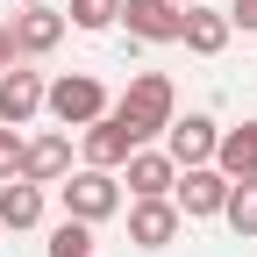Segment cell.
<instances>
[{"label":"cell","mask_w":257,"mask_h":257,"mask_svg":"<svg viewBox=\"0 0 257 257\" xmlns=\"http://www.w3.org/2000/svg\"><path fill=\"white\" fill-rule=\"evenodd\" d=\"M114 114H121V121L150 143V136H165V128L179 121V93H172V79H165V72H136V79H128V93L114 100Z\"/></svg>","instance_id":"obj_1"},{"label":"cell","mask_w":257,"mask_h":257,"mask_svg":"<svg viewBox=\"0 0 257 257\" xmlns=\"http://www.w3.org/2000/svg\"><path fill=\"white\" fill-rule=\"evenodd\" d=\"M43 107H50L57 128H93V121L107 114V93H100V79H93V72H64V79H50Z\"/></svg>","instance_id":"obj_2"},{"label":"cell","mask_w":257,"mask_h":257,"mask_svg":"<svg viewBox=\"0 0 257 257\" xmlns=\"http://www.w3.org/2000/svg\"><path fill=\"white\" fill-rule=\"evenodd\" d=\"M57 193H64V214H72V221H107V214L121 207V179H114V172H100V165L64 172V179H57Z\"/></svg>","instance_id":"obj_3"},{"label":"cell","mask_w":257,"mask_h":257,"mask_svg":"<svg viewBox=\"0 0 257 257\" xmlns=\"http://www.w3.org/2000/svg\"><path fill=\"white\" fill-rule=\"evenodd\" d=\"M229 186H236V179H221L214 165H193V172H179V186H172V207H179L186 221H207V214L229 207Z\"/></svg>","instance_id":"obj_4"},{"label":"cell","mask_w":257,"mask_h":257,"mask_svg":"<svg viewBox=\"0 0 257 257\" xmlns=\"http://www.w3.org/2000/svg\"><path fill=\"white\" fill-rule=\"evenodd\" d=\"M136 150H143V136H136V128H128V121H121L114 107H107L100 121L86 128V165H100V172H121V165H128Z\"/></svg>","instance_id":"obj_5"},{"label":"cell","mask_w":257,"mask_h":257,"mask_svg":"<svg viewBox=\"0 0 257 257\" xmlns=\"http://www.w3.org/2000/svg\"><path fill=\"white\" fill-rule=\"evenodd\" d=\"M121 22H128L136 43H179L186 8H179V0H121Z\"/></svg>","instance_id":"obj_6"},{"label":"cell","mask_w":257,"mask_h":257,"mask_svg":"<svg viewBox=\"0 0 257 257\" xmlns=\"http://www.w3.org/2000/svg\"><path fill=\"white\" fill-rule=\"evenodd\" d=\"M64 172H72V128H43V136H29V143H22V179L57 186Z\"/></svg>","instance_id":"obj_7"},{"label":"cell","mask_w":257,"mask_h":257,"mask_svg":"<svg viewBox=\"0 0 257 257\" xmlns=\"http://www.w3.org/2000/svg\"><path fill=\"white\" fill-rule=\"evenodd\" d=\"M214 143H221V128H214L207 114H186V121H172V128H165V157H172L179 172L214 165Z\"/></svg>","instance_id":"obj_8"},{"label":"cell","mask_w":257,"mask_h":257,"mask_svg":"<svg viewBox=\"0 0 257 257\" xmlns=\"http://www.w3.org/2000/svg\"><path fill=\"white\" fill-rule=\"evenodd\" d=\"M121 186H128V200H172V186H179V165L165 150H136L121 165Z\"/></svg>","instance_id":"obj_9"},{"label":"cell","mask_w":257,"mask_h":257,"mask_svg":"<svg viewBox=\"0 0 257 257\" xmlns=\"http://www.w3.org/2000/svg\"><path fill=\"white\" fill-rule=\"evenodd\" d=\"M43 79L36 72H22V64H8V72H0V128H22V121H36L43 114Z\"/></svg>","instance_id":"obj_10"},{"label":"cell","mask_w":257,"mask_h":257,"mask_svg":"<svg viewBox=\"0 0 257 257\" xmlns=\"http://www.w3.org/2000/svg\"><path fill=\"white\" fill-rule=\"evenodd\" d=\"M8 29H15V57H43V50L64 43V15L50 8V0H43V8H22Z\"/></svg>","instance_id":"obj_11"},{"label":"cell","mask_w":257,"mask_h":257,"mask_svg":"<svg viewBox=\"0 0 257 257\" xmlns=\"http://www.w3.org/2000/svg\"><path fill=\"white\" fill-rule=\"evenodd\" d=\"M179 207L172 200H136V207H128V243H136V250H165L172 236H179Z\"/></svg>","instance_id":"obj_12"},{"label":"cell","mask_w":257,"mask_h":257,"mask_svg":"<svg viewBox=\"0 0 257 257\" xmlns=\"http://www.w3.org/2000/svg\"><path fill=\"white\" fill-rule=\"evenodd\" d=\"M214 172L221 179H257V121H236V128H221V143H214Z\"/></svg>","instance_id":"obj_13"},{"label":"cell","mask_w":257,"mask_h":257,"mask_svg":"<svg viewBox=\"0 0 257 257\" xmlns=\"http://www.w3.org/2000/svg\"><path fill=\"white\" fill-rule=\"evenodd\" d=\"M229 15H214V8H186V29H179V43L193 50V57H221L229 50Z\"/></svg>","instance_id":"obj_14"},{"label":"cell","mask_w":257,"mask_h":257,"mask_svg":"<svg viewBox=\"0 0 257 257\" xmlns=\"http://www.w3.org/2000/svg\"><path fill=\"white\" fill-rule=\"evenodd\" d=\"M43 221V186L36 179H0V229H36Z\"/></svg>","instance_id":"obj_15"},{"label":"cell","mask_w":257,"mask_h":257,"mask_svg":"<svg viewBox=\"0 0 257 257\" xmlns=\"http://www.w3.org/2000/svg\"><path fill=\"white\" fill-rule=\"evenodd\" d=\"M221 221H229L236 236H257V179L229 186V207H221Z\"/></svg>","instance_id":"obj_16"},{"label":"cell","mask_w":257,"mask_h":257,"mask_svg":"<svg viewBox=\"0 0 257 257\" xmlns=\"http://www.w3.org/2000/svg\"><path fill=\"white\" fill-rule=\"evenodd\" d=\"M50 257H93V221H72L64 214L50 229Z\"/></svg>","instance_id":"obj_17"},{"label":"cell","mask_w":257,"mask_h":257,"mask_svg":"<svg viewBox=\"0 0 257 257\" xmlns=\"http://www.w3.org/2000/svg\"><path fill=\"white\" fill-rule=\"evenodd\" d=\"M114 22H121V0H72V29H86V36H100Z\"/></svg>","instance_id":"obj_18"},{"label":"cell","mask_w":257,"mask_h":257,"mask_svg":"<svg viewBox=\"0 0 257 257\" xmlns=\"http://www.w3.org/2000/svg\"><path fill=\"white\" fill-rule=\"evenodd\" d=\"M0 179H22V136L0 128Z\"/></svg>","instance_id":"obj_19"},{"label":"cell","mask_w":257,"mask_h":257,"mask_svg":"<svg viewBox=\"0 0 257 257\" xmlns=\"http://www.w3.org/2000/svg\"><path fill=\"white\" fill-rule=\"evenodd\" d=\"M229 29H243V36H250V29H257V0H236V8H229Z\"/></svg>","instance_id":"obj_20"},{"label":"cell","mask_w":257,"mask_h":257,"mask_svg":"<svg viewBox=\"0 0 257 257\" xmlns=\"http://www.w3.org/2000/svg\"><path fill=\"white\" fill-rule=\"evenodd\" d=\"M8 64H15V29L0 22V72H8Z\"/></svg>","instance_id":"obj_21"},{"label":"cell","mask_w":257,"mask_h":257,"mask_svg":"<svg viewBox=\"0 0 257 257\" xmlns=\"http://www.w3.org/2000/svg\"><path fill=\"white\" fill-rule=\"evenodd\" d=\"M22 8H43V0H22Z\"/></svg>","instance_id":"obj_22"},{"label":"cell","mask_w":257,"mask_h":257,"mask_svg":"<svg viewBox=\"0 0 257 257\" xmlns=\"http://www.w3.org/2000/svg\"><path fill=\"white\" fill-rule=\"evenodd\" d=\"M179 8H200V0H179Z\"/></svg>","instance_id":"obj_23"}]
</instances>
